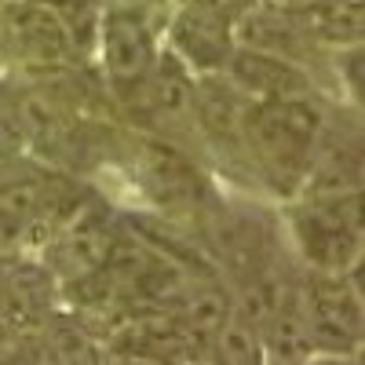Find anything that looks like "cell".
<instances>
[{
    "mask_svg": "<svg viewBox=\"0 0 365 365\" xmlns=\"http://www.w3.org/2000/svg\"><path fill=\"white\" fill-rule=\"evenodd\" d=\"M303 365H361L358 354H311Z\"/></svg>",
    "mask_w": 365,
    "mask_h": 365,
    "instance_id": "e0dca14e",
    "label": "cell"
},
{
    "mask_svg": "<svg viewBox=\"0 0 365 365\" xmlns=\"http://www.w3.org/2000/svg\"><path fill=\"white\" fill-rule=\"evenodd\" d=\"M110 8H128V11H139L146 19H154L158 26H165V15L172 8V0H103Z\"/></svg>",
    "mask_w": 365,
    "mask_h": 365,
    "instance_id": "2e32d148",
    "label": "cell"
},
{
    "mask_svg": "<svg viewBox=\"0 0 365 365\" xmlns=\"http://www.w3.org/2000/svg\"><path fill=\"white\" fill-rule=\"evenodd\" d=\"M358 267L303 270V318H307L314 354H358L361 351L365 307H361Z\"/></svg>",
    "mask_w": 365,
    "mask_h": 365,
    "instance_id": "52a82bcc",
    "label": "cell"
},
{
    "mask_svg": "<svg viewBox=\"0 0 365 365\" xmlns=\"http://www.w3.org/2000/svg\"><path fill=\"white\" fill-rule=\"evenodd\" d=\"M34 143V99L19 73L0 70V161L29 154Z\"/></svg>",
    "mask_w": 365,
    "mask_h": 365,
    "instance_id": "5bb4252c",
    "label": "cell"
},
{
    "mask_svg": "<svg viewBox=\"0 0 365 365\" xmlns=\"http://www.w3.org/2000/svg\"><path fill=\"white\" fill-rule=\"evenodd\" d=\"M63 311V289L34 252H0V322L15 336L41 332Z\"/></svg>",
    "mask_w": 365,
    "mask_h": 365,
    "instance_id": "8fae6325",
    "label": "cell"
},
{
    "mask_svg": "<svg viewBox=\"0 0 365 365\" xmlns=\"http://www.w3.org/2000/svg\"><path fill=\"white\" fill-rule=\"evenodd\" d=\"M278 208L289 252L303 270H351L361 263V190L292 197Z\"/></svg>",
    "mask_w": 365,
    "mask_h": 365,
    "instance_id": "5b68a950",
    "label": "cell"
},
{
    "mask_svg": "<svg viewBox=\"0 0 365 365\" xmlns=\"http://www.w3.org/2000/svg\"><path fill=\"white\" fill-rule=\"evenodd\" d=\"M205 365H267L263 361V336H259V325L249 322L241 311H230L220 322V329L212 332L208 351L201 358Z\"/></svg>",
    "mask_w": 365,
    "mask_h": 365,
    "instance_id": "9a60e30c",
    "label": "cell"
},
{
    "mask_svg": "<svg viewBox=\"0 0 365 365\" xmlns=\"http://www.w3.org/2000/svg\"><path fill=\"white\" fill-rule=\"evenodd\" d=\"M103 0H0V70L34 77L96 58Z\"/></svg>",
    "mask_w": 365,
    "mask_h": 365,
    "instance_id": "7a4b0ae2",
    "label": "cell"
},
{
    "mask_svg": "<svg viewBox=\"0 0 365 365\" xmlns=\"http://www.w3.org/2000/svg\"><path fill=\"white\" fill-rule=\"evenodd\" d=\"M113 110L132 132L175 143L201 158L197 120H194V73L168 48H161L158 63L150 66V73L135 88L113 99Z\"/></svg>",
    "mask_w": 365,
    "mask_h": 365,
    "instance_id": "8992f818",
    "label": "cell"
},
{
    "mask_svg": "<svg viewBox=\"0 0 365 365\" xmlns=\"http://www.w3.org/2000/svg\"><path fill=\"white\" fill-rule=\"evenodd\" d=\"M103 194H110L117 208L143 212L197 237L223 197V182L190 150L132 132L125 161L103 187Z\"/></svg>",
    "mask_w": 365,
    "mask_h": 365,
    "instance_id": "6da1fadb",
    "label": "cell"
},
{
    "mask_svg": "<svg viewBox=\"0 0 365 365\" xmlns=\"http://www.w3.org/2000/svg\"><path fill=\"white\" fill-rule=\"evenodd\" d=\"M329 103L332 99L325 96L249 99L245 120H241V143H245V158L259 197L285 205L299 194Z\"/></svg>",
    "mask_w": 365,
    "mask_h": 365,
    "instance_id": "3957f363",
    "label": "cell"
},
{
    "mask_svg": "<svg viewBox=\"0 0 365 365\" xmlns=\"http://www.w3.org/2000/svg\"><path fill=\"white\" fill-rule=\"evenodd\" d=\"M296 8L303 26L325 51L354 48L365 41V0H307Z\"/></svg>",
    "mask_w": 365,
    "mask_h": 365,
    "instance_id": "4fadbf2b",
    "label": "cell"
},
{
    "mask_svg": "<svg viewBox=\"0 0 365 365\" xmlns=\"http://www.w3.org/2000/svg\"><path fill=\"white\" fill-rule=\"evenodd\" d=\"M365 179V132H361V106L332 99L325 110V125L314 146L307 179L296 197H332L354 194Z\"/></svg>",
    "mask_w": 365,
    "mask_h": 365,
    "instance_id": "9c48e42d",
    "label": "cell"
},
{
    "mask_svg": "<svg viewBox=\"0 0 365 365\" xmlns=\"http://www.w3.org/2000/svg\"><path fill=\"white\" fill-rule=\"evenodd\" d=\"M11 344H15V332L4 325V322H0V361H4L8 358V351H11Z\"/></svg>",
    "mask_w": 365,
    "mask_h": 365,
    "instance_id": "ac0fdd59",
    "label": "cell"
},
{
    "mask_svg": "<svg viewBox=\"0 0 365 365\" xmlns=\"http://www.w3.org/2000/svg\"><path fill=\"white\" fill-rule=\"evenodd\" d=\"M234 22L237 19L223 8L201 4V0H172L161 41L190 73H220L237 48Z\"/></svg>",
    "mask_w": 365,
    "mask_h": 365,
    "instance_id": "30bf717a",
    "label": "cell"
},
{
    "mask_svg": "<svg viewBox=\"0 0 365 365\" xmlns=\"http://www.w3.org/2000/svg\"><path fill=\"white\" fill-rule=\"evenodd\" d=\"M274 4H307V0H274Z\"/></svg>",
    "mask_w": 365,
    "mask_h": 365,
    "instance_id": "d6986e66",
    "label": "cell"
},
{
    "mask_svg": "<svg viewBox=\"0 0 365 365\" xmlns=\"http://www.w3.org/2000/svg\"><path fill=\"white\" fill-rule=\"evenodd\" d=\"M165 41L161 26L128 8H110L103 4L99 15V34H96V58L91 66L99 70L110 99H120L128 88H135L150 66L158 63Z\"/></svg>",
    "mask_w": 365,
    "mask_h": 365,
    "instance_id": "ba28073f",
    "label": "cell"
},
{
    "mask_svg": "<svg viewBox=\"0 0 365 365\" xmlns=\"http://www.w3.org/2000/svg\"><path fill=\"white\" fill-rule=\"evenodd\" d=\"M91 190H96V182L55 168L34 154L0 161V208L15 216L19 227L26 230L29 252H37L91 197Z\"/></svg>",
    "mask_w": 365,
    "mask_h": 365,
    "instance_id": "277c9868",
    "label": "cell"
},
{
    "mask_svg": "<svg viewBox=\"0 0 365 365\" xmlns=\"http://www.w3.org/2000/svg\"><path fill=\"white\" fill-rule=\"evenodd\" d=\"M223 73L245 91L249 99H292V96H325L322 84L296 63L256 48H234ZM329 99V96H325Z\"/></svg>",
    "mask_w": 365,
    "mask_h": 365,
    "instance_id": "7c38bea8",
    "label": "cell"
}]
</instances>
